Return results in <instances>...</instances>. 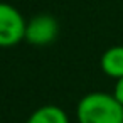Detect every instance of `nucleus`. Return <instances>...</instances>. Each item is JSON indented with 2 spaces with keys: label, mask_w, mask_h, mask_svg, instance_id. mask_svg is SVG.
<instances>
[{
  "label": "nucleus",
  "mask_w": 123,
  "mask_h": 123,
  "mask_svg": "<svg viewBox=\"0 0 123 123\" xmlns=\"http://www.w3.org/2000/svg\"><path fill=\"white\" fill-rule=\"evenodd\" d=\"M27 123H69L68 115L56 105H46L37 108L27 120Z\"/></svg>",
  "instance_id": "obj_5"
},
{
  "label": "nucleus",
  "mask_w": 123,
  "mask_h": 123,
  "mask_svg": "<svg viewBox=\"0 0 123 123\" xmlns=\"http://www.w3.org/2000/svg\"><path fill=\"white\" fill-rule=\"evenodd\" d=\"M27 22L10 4L0 2V47H12L25 39Z\"/></svg>",
  "instance_id": "obj_2"
},
{
  "label": "nucleus",
  "mask_w": 123,
  "mask_h": 123,
  "mask_svg": "<svg viewBox=\"0 0 123 123\" xmlns=\"http://www.w3.org/2000/svg\"><path fill=\"white\" fill-rule=\"evenodd\" d=\"M101 71L115 79L123 78V46H113L106 49L99 59Z\"/></svg>",
  "instance_id": "obj_4"
},
{
  "label": "nucleus",
  "mask_w": 123,
  "mask_h": 123,
  "mask_svg": "<svg viewBox=\"0 0 123 123\" xmlns=\"http://www.w3.org/2000/svg\"><path fill=\"white\" fill-rule=\"evenodd\" d=\"M59 34V24L51 15H36L27 22L25 41L34 46H47Z\"/></svg>",
  "instance_id": "obj_3"
},
{
  "label": "nucleus",
  "mask_w": 123,
  "mask_h": 123,
  "mask_svg": "<svg viewBox=\"0 0 123 123\" xmlns=\"http://www.w3.org/2000/svg\"><path fill=\"white\" fill-rule=\"evenodd\" d=\"M79 123H123V105L108 93H89L78 103Z\"/></svg>",
  "instance_id": "obj_1"
},
{
  "label": "nucleus",
  "mask_w": 123,
  "mask_h": 123,
  "mask_svg": "<svg viewBox=\"0 0 123 123\" xmlns=\"http://www.w3.org/2000/svg\"><path fill=\"white\" fill-rule=\"evenodd\" d=\"M113 96L123 105V78L116 79V84H115V91H113Z\"/></svg>",
  "instance_id": "obj_6"
}]
</instances>
